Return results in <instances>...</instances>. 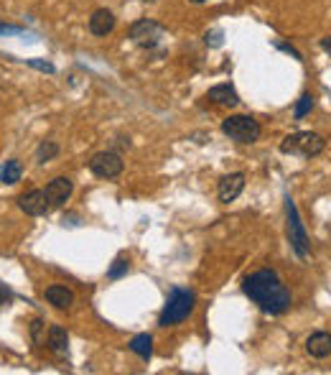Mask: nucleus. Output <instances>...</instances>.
<instances>
[{
  "instance_id": "f257e3e1",
  "label": "nucleus",
  "mask_w": 331,
  "mask_h": 375,
  "mask_svg": "<svg viewBox=\"0 0 331 375\" xmlns=\"http://www.w3.org/2000/svg\"><path fill=\"white\" fill-rule=\"evenodd\" d=\"M243 291L252 304H258L260 311H265L270 317L285 314L293 304L288 286L283 284V278L273 268H260L255 273H250V276H245Z\"/></svg>"
},
{
  "instance_id": "f03ea898",
  "label": "nucleus",
  "mask_w": 331,
  "mask_h": 375,
  "mask_svg": "<svg viewBox=\"0 0 331 375\" xmlns=\"http://www.w3.org/2000/svg\"><path fill=\"white\" fill-rule=\"evenodd\" d=\"M194 307H196L194 291H189V289H173L169 294V299H166V307H163L161 317H158V324L161 327L181 324L184 319L191 317Z\"/></svg>"
},
{
  "instance_id": "7ed1b4c3",
  "label": "nucleus",
  "mask_w": 331,
  "mask_h": 375,
  "mask_svg": "<svg viewBox=\"0 0 331 375\" xmlns=\"http://www.w3.org/2000/svg\"><path fill=\"white\" fill-rule=\"evenodd\" d=\"M323 148H326V140L319 136V133H311V131H299V133H291V136H285L281 143V154H288V156H303V158H314V156L323 154Z\"/></svg>"
},
{
  "instance_id": "20e7f679",
  "label": "nucleus",
  "mask_w": 331,
  "mask_h": 375,
  "mask_svg": "<svg viewBox=\"0 0 331 375\" xmlns=\"http://www.w3.org/2000/svg\"><path fill=\"white\" fill-rule=\"evenodd\" d=\"M222 133L237 140V143H255L263 136V128L250 115H229V118L222 120Z\"/></svg>"
},
{
  "instance_id": "39448f33",
  "label": "nucleus",
  "mask_w": 331,
  "mask_h": 375,
  "mask_svg": "<svg viewBox=\"0 0 331 375\" xmlns=\"http://www.w3.org/2000/svg\"><path fill=\"white\" fill-rule=\"evenodd\" d=\"M285 230H288V243L291 248L296 250L299 258H306L308 250H311V245H308V232L303 228V222H301V214H299V207L293 202L291 196H285Z\"/></svg>"
},
{
  "instance_id": "423d86ee",
  "label": "nucleus",
  "mask_w": 331,
  "mask_h": 375,
  "mask_svg": "<svg viewBox=\"0 0 331 375\" xmlns=\"http://www.w3.org/2000/svg\"><path fill=\"white\" fill-rule=\"evenodd\" d=\"M166 36V28L161 24H155L151 18H143V21H135V24L130 26V39L135 41L138 46H143V49H153L158 46V41Z\"/></svg>"
},
{
  "instance_id": "0eeeda50",
  "label": "nucleus",
  "mask_w": 331,
  "mask_h": 375,
  "mask_svg": "<svg viewBox=\"0 0 331 375\" xmlns=\"http://www.w3.org/2000/svg\"><path fill=\"white\" fill-rule=\"evenodd\" d=\"M122 158L120 154H115V151H102V154H95L89 158V172L100 176V179H115V176H120L122 174Z\"/></svg>"
},
{
  "instance_id": "6e6552de",
  "label": "nucleus",
  "mask_w": 331,
  "mask_h": 375,
  "mask_svg": "<svg viewBox=\"0 0 331 375\" xmlns=\"http://www.w3.org/2000/svg\"><path fill=\"white\" fill-rule=\"evenodd\" d=\"M18 207L23 210L26 214H31V217H41V214L49 212V196L44 189H31V192H26V194L18 196Z\"/></svg>"
},
{
  "instance_id": "1a4fd4ad",
  "label": "nucleus",
  "mask_w": 331,
  "mask_h": 375,
  "mask_svg": "<svg viewBox=\"0 0 331 375\" xmlns=\"http://www.w3.org/2000/svg\"><path fill=\"white\" fill-rule=\"evenodd\" d=\"M46 196H49V204L51 207H62V204L72 196L74 192V184L69 176H57V179H51L49 184H46Z\"/></svg>"
},
{
  "instance_id": "9d476101",
  "label": "nucleus",
  "mask_w": 331,
  "mask_h": 375,
  "mask_svg": "<svg viewBox=\"0 0 331 375\" xmlns=\"http://www.w3.org/2000/svg\"><path fill=\"white\" fill-rule=\"evenodd\" d=\"M243 189H245V174L243 172L227 174L225 179L219 181V189H217L219 202H232V199H237V196L243 194Z\"/></svg>"
},
{
  "instance_id": "9b49d317",
  "label": "nucleus",
  "mask_w": 331,
  "mask_h": 375,
  "mask_svg": "<svg viewBox=\"0 0 331 375\" xmlns=\"http://www.w3.org/2000/svg\"><path fill=\"white\" fill-rule=\"evenodd\" d=\"M306 352L311 358L323 360L331 355V332H314L306 340Z\"/></svg>"
},
{
  "instance_id": "f8f14e48",
  "label": "nucleus",
  "mask_w": 331,
  "mask_h": 375,
  "mask_svg": "<svg viewBox=\"0 0 331 375\" xmlns=\"http://www.w3.org/2000/svg\"><path fill=\"white\" fill-rule=\"evenodd\" d=\"M113 28H115L113 10L100 8V10H95V13H92V18H89V33H92V36H107Z\"/></svg>"
},
{
  "instance_id": "ddd939ff",
  "label": "nucleus",
  "mask_w": 331,
  "mask_h": 375,
  "mask_svg": "<svg viewBox=\"0 0 331 375\" xmlns=\"http://www.w3.org/2000/svg\"><path fill=\"white\" fill-rule=\"evenodd\" d=\"M207 100H211L214 105H222V107H234L240 105V95L234 90L232 84H217V87H211L207 92Z\"/></svg>"
},
{
  "instance_id": "4468645a",
  "label": "nucleus",
  "mask_w": 331,
  "mask_h": 375,
  "mask_svg": "<svg viewBox=\"0 0 331 375\" xmlns=\"http://www.w3.org/2000/svg\"><path fill=\"white\" fill-rule=\"evenodd\" d=\"M46 302L51 304V307H57V309H72V304H74V294L66 289V286H49L46 289Z\"/></svg>"
},
{
  "instance_id": "2eb2a0df",
  "label": "nucleus",
  "mask_w": 331,
  "mask_h": 375,
  "mask_svg": "<svg viewBox=\"0 0 331 375\" xmlns=\"http://www.w3.org/2000/svg\"><path fill=\"white\" fill-rule=\"evenodd\" d=\"M49 350L57 352V355H66V350H69V335H66L64 327L54 324L49 329Z\"/></svg>"
},
{
  "instance_id": "dca6fc26",
  "label": "nucleus",
  "mask_w": 331,
  "mask_h": 375,
  "mask_svg": "<svg viewBox=\"0 0 331 375\" xmlns=\"http://www.w3.org/2000/svg\"><path fill=\"white\" fill-rule=\"evenodd\" d=\"M130 350L135 352L138 358L151 360V358H153V337L148 335V332H143V335H135L133 340H130Z\"/></svg>"
},
{
  "instance_id": "f3484780",
  "label": "nucleus",
  "mask_w": 331,
  "mask_h": 375,
  "mask_svg": "<svg viewBox=\"0 0 331 375\" xmlns=\"http://www.w3.org/2000/svg\"><path fill=\"white\" fill-rule=\"evenodd\" d=\"M21 174H23V166H21L18 158L6 161V166L0 169V181L3 184H16V181H21Z\"/></svg>"
},
{
  "instance_id": "a211bd4d",
  "label": "nucleus",
  "mask_w": 331,
  "mask_h": 375,
  "mask_svg": "<svg viewBox=\"0 0 331 375\" xmlns=\"http://www.w3.org/2000/svg\"><path fill=\"white\" fill-rule=\"evenodd\" d=\"M57 156H59V143H54V140H44L39 146V151H36V161L49 163L51 158H57Z\"/></svg>"
},
{
  "instance_id": "6ab92c4d",
  "label": "nucleus",
  "mask_w": 331,
  "mask_h": 375,
  "mask_svg": "<svg viewBox=\"0 0 331 375\" xmlns=\"http://www.w3.org/2000/svg\"><path fill=\"white\" fill-rule=\"evenodd\" d=\"M311 110H314V98H311V95H301L299 98V102H296V110H293V115H296V120H303V118H306L308 113H311Z\"/></svg>"
},
{
  "instance_id": "aec40b11",
  "label": "nucleus",
  "mask_w": 331,
  "mask_h": 375,
  "mask_svg": "<svg viewBox=\"0 0 331 375\" xmlns=\"http://www.w3.org/2000/svg\"><path fill=\"white\" fill-rule=\"evenodd\" d=\"M128 271H130V261L120 255V258H115V263L110 266V271H107V278H113V281H115V278H122Z\"/></svg>"
},
{
  "instance_id": "412c9836",
  "label": "nucleus",
  "mask_w": 331,
  "mask_h": 375,
  "mask_svg": "<svg viewBox=\"0 0 331 375\" xmlns=\"http://www.w3.org/2000/svg\"><path fill=\"white\" fill-rule=\"evenodd\" d=\"M28 66L39 69V72H46V74L57 72V69H54V64H51V62H44V59H28Z\"/></svg>"
},
{
  "instance_id": "4be33fe9",
  "label": "nucleus",
  "mask_w": 331,
  "mask_h": 375,
  "mask_svg": "<svg viewBox=\"0 0 331 375\" xmlns=\"http://www.w3.org/2000/svg\"><path fill=\"white\" fill-rule=\"evenodd\" d=\"M204 41H207V46H222V31H207L204 33Z\"/></svg>"
},
{
  "instance_id": "5701e85b",
  "label": "nucleus",
  "mask_w": 331,
  "mask_h": 375,
  "mask_svg": "<svg viewBox=\"0 0 331 375\" xmlns=\"http://www.w3.org/2000/svg\"><path fill=\"white\" fill-rule=\"evenodd\" d=\"M278 49H281V51H288V54H291L293 59H299V62H301V51H296L293 46H288V44H278Z\"/></svg>"
},
{
  "instance_id": "b1692460",
  "label": "nucleus",
  "mask_w": 331,
  "mask_h": 375,
  "mask_svg": "<svg viewBox=\"0 0 331 375\" xmlns=\"http://www.w3.org/2000/svg\"><path fill=\"white\" fill-rule=\"evenodd\" d=\"M8 302H10V294H8V291H3V289H0V307H8Z\"/></svg>"
},
{
  "instance_id": "393cba45",
  "label": "nucleus",
  "mask_w": 331,
  "mask_h": 375,
  "mask_svg": "<svg viewBox=\"0 0 331 375\" xmlns=\"http://www.w3.org/2000/svg\"><path fill=\"white\" fill-rule=\"evenodd\" d=\"M321 49L326 51V54H331V36H326V39H321Z\"/></svg>"
},
{
  "instance_id": "a878e982",
  "label": "nucleus",
  "mask_w": 331,
  "mask_h": 375,
  "mask_svg": "<svg viewBox=\"0 0 331 375\" xmlns=\"http://www.w3.org/2000/svg\"><path fill=\"white\" fill-rule=\"evenodd\" d=\"M189 3H194V6H202V3H207V0H189Z\"/></svg>"
}]
</instances>
